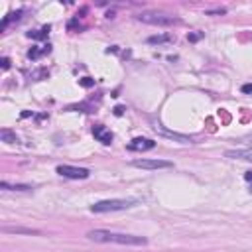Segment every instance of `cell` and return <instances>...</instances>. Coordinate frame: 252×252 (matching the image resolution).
<instances>
[{
  "label": "cell",
  "instance_id": "9",
  "mask_svg": "<svg viewBox=\"0 0 252 252\" xmlns=\"http://www.w3.org/2000/svg\"><path fill=\"white\" fill-rule=\"evenodd\" d=\"M93 134H94V138H96L98 142H102V144H110V142H112V132L106 130L102 124H96V126L93 128Z\"/></svg>",
  "mask_w": 252,
  "mask_h": 252
},
{
  "label": "cell",
  "instance_id": "19",
  "mask_svg": "<svg viewBox=\"0 0 252 252\" xmlns=\"http://www.w3.org/2000/svg\"><path fill=\"white\" fill-rule=\"evenodd\" d=\"M244 179H246V181H252V171H248V173L244 175Z\"/></svg>",
  "mask_w": 252,
  "mask_h": 252
},
{
  "label": "cell",
  "instance_id": "10",
  "mask_svg": "<svg viewBox=\"0 0 252 252\" xmlns=\"http://www.w3.org/2000/svg\"><path fill=\"white\" fill-rule=\"evenodd\" d=\"M0 189H2V191H20V193H28V191H32L33 187H32V185H24V183L12 185V183H8V181H2V183H0Z\"/></svg>",
  "mask_w": 252,
  "mask_h": 252
},
{
  "label": "cell",
  "instance_id": "12",
  "mask_svg": "<svg viewBox=\"0 0 252 252\" xmlns=\"http://www.w3.org/2000/svg\"><path fill=\"white\" fill-rule=\"evenodd\" d=\"M0 140L6 142V144H18V142H20L18 136H16V132H12V130H8V128L0 130Z\"/></svg>",
  "mask_w": 252,
  "mask_h": 252
},
{
  "label": "cell",
  "instance_id": "2",
  "mask_svg": "<svg viewBox=\"0 0 252 252\" xmlns=\"http://www.w3.org/2000/svg\"><path fill=\"white\" fill-rule=\"evenodd\" d=\"M138 22L142 24H150V26H173V24H181V20L177 16L171 14H163V12H142L136 16Z\"/></svg>",
  "mask_w": 252,
  "mask_h": 252
},
{
  "label": "cell",
  "instance_id": "17",
  "mask_svg": "<svg viewBox=\"0 0 252 252\" xmlns=\"http://www.w3.org/2000/svg\"><path fill=\"white\" fill-rule=\"evenodd\" d=\"M242 93H252V83L250 85H244L242 87Z\"/></svg>",
  "mask_w": 252,
  "mask_h": 252
},
{
  "label": "cell",
  "instance_id": "5",
  "mask_svg": "<svg viewBox=\"0 0 252 252\" xmlns=\"http://www.w3.org/2000/svg\"><path fill=\"white\" fill-rule=\"evenodd\" d=\"M130 163L142 169H167L173 165L171 161H165V159H132Z\"/></svg>",
  "mask_w": 252,
  "mask_h": 252
},
{
  "label": "cell",
  "instance_id": "14",
  "mask_svg": "<svg viewBox=\"0 0 252 252\" xmlns=\"http://www.w3.org/2000/svg\"><path fill=\"white\" fill-rule=\"evenodd\" d=\"M47 32H49V28H41V30H37V32H30L28 35L33 37V39H41V37H47Z\"/></svg>",
  "mask_w": 252,
  "mask_h": 252
},
{
  "label": "cell",
  "instance_id": "3",
  "mask_svg": "<svg viewBox=\"0 0 252 252\" xmlns=\"http://www.w3.org/2000/svg\"><path fill=\"white\" fill-rule=\"evenodd\" d=\"M136 205V199H106L98 201L91 207L93 213H108V211H124Z\"/></svg>",
  "mask_w": 252,
  "mask_h": 252
},
{
  "label": "cell",
  "instance_id": "6",
  "mask_svg": "<svg viewBox=\"0 0 252 252\" xmlns=\"http://www.w3.org/2000/svg\"><path fill=\"white\" fill-rule=\"evenodd\" d=\"M154 130L158 132V134H161V136H165V138H171V140H175V142H179V144H191L193 142V138L191 136H185V134H179V132H171V130H167V128H163L161 124H154Z\"/></svg>",
  "mask_w": 252,
  "mask_h": 252
},
{
  "label": "cell",
  "instance_id": "8",
  "mask_svg": "<svg viewBox=\"0 0 252 252\" xmlns=\"http://www.w3.org/2000/svg\"><path fill=\"white\" fill-rule=\"evenodd\" d=\"M224 156H226V158H232V159L252 161V146H250V148H240V150H226Z\"/></svg>",
  "mask_w": 252,
  "mask_h": 252
},
{
  "label": "cell",
  "instance_id": "16",
  "mask_svg": "<svg viewBox=\"0 0 252 252\" xmlns=\"http://www.w3.org/2000/svg\"><path fill=\"white\" fill-rule=\"evenodd\" d=\"M81 85H83V87H91V85H93V81H91L89 77H85V79H81Z\"/></svg>",
  "mask_w": 252,
  "mask_h": 252
},
{
  "label": "cell",
  "instance_id": "4",
  "mask_svg": "<svg viewBox=\"0 0 252 252\" xmlns=\"http://www.w3.org/2000/svg\"><path fill=\"white\" fill-rule=\"evenodd\" d=\"M57 173L69 179H87L91 175L87 167H75V165H57Z\"/></svg>",
  "mask_w": 252,
  "mask_h": 252
},
{
  "label": "cell",
  "instance_id": "7",
  "mask_svg": "<svg viewBox=\"0 0 252 252\" xmlns=\"http://www.w3.org/2000/svg\"><path fill=\"white\" fill-rule=\"evenodd\" d=\"M152 148H156V142L150 138H134L128 144V150H132V152H148Z\"/></svg>",
  "mask_w": 252,
  "mask_h": 252
},
{
  "label": "cell",
  "instance_id": "1",
  "mask_svg": "<svg viewBox=\"0 0 252 252\" xmlns=\"http://www.w3.org/2000/svg\"><path fill=\"white\" fill-rule=\"evenodd\" d=\"M87 236L94 242H114V244H122V246H144V244H148V240L144 236L112 232V230H102V228H94V230L87 232Z\"/></svg>",
  "mask_w": 252,
  "mask_h": 252
},
{
  "label": "cell",
  "instance_id": "11",
  "mask_svg": "<svg viewBox=\"0 0 252 252\" xmlns=\"http://www.w3.org/2000/svg\"><path fill=\"white\" fill-rule=\"evenodd\" d=\"M4 232H14V234H39L35 228H24V226H2Z\"/></svg>",
  "mask_w": 252,
  "mask_h": 252
},
{
  "label": "cell",
  "instance_id": "15",
  "mask_svg": "<svg viewBox=\"0 0 252 252\" xmlns=\"http://www.w3.org/2000/svg\"><path fill=\"white\" fill-rule=\"evenodd\" d=\"M0 67H2V71H6V69L10 67V59H8V57H2V59H0Z\"/></svg>",
  "mask_w": 252,
  "mask_h": 252
},
{
  "label": "cell",
  "instance_id": "18",
  "mask_svg": "<svg viewBox=\"0 0 252 252\" xmlns=\"http://www.w3.org/2000/svg\"><path fill=\"white\" fill-rule=\"evenodd\" d=\"M122 110H124L122 106H116V108H114V114H122Z\"/></svg>",
  "mask_w": 252,
  "mask_h": 252
},
{
  "label": "cell",
  "instance_id": "13",
  "mask_svg": "<svg viewBox=\"0 0 252 252\" xmlns=\"http://www.w3.org/2000/svg\"><path fill=\"white\" fill-rule=\"evenodd\" d=\"M169 41H173V35L171 33H161V35H152V37H148V43H152V45H159V43H169Z\"/></svg>",
  "mask_w": 252,
  "mask_h": 252
}]
</instances>
